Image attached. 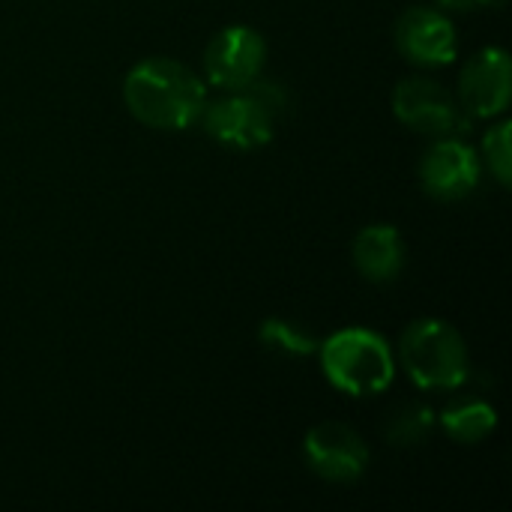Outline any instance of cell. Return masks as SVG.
Masks as SVG:
<instances>
[{"instance_id": "1", "label": "cell", "mask_w": 512, "mask_h": 512, "mask_svg": "<svg viewBox=\"0 0 512 512\" xmlns=\"http://www.w3.org/2000/svg\"><path fill=\"white\" fill-rule=\"evenodd\" d=\"M123 102L144 126L189 129L207 105V90L189 66L171 57H150L129 69Z\"/></svg>"}, {"instance_id": "2", "label": "cell", "mask_w": 512, "mask_h": 512, "mask_svg": "<svg viewBox=\"0 0 512 512\" xmlns=\"http://www.w3.org/2000/svg\"><path fill=\"white\" fill-rule=\"evenodd\" d=\"M285 90L279 84L255 78L252 84L231 90V96L204 105L201 123L210 138L237 150L264 147L273 138V123L285 111Z\"/></svg>"}, {"instance_id": "3", "label": "cell", "mask_w": 512, "mask_h": 512, "mask_svg": "<svg viewBox=\"0 0 512 512\" xmlns=\"http://www.w3.org/2000/svg\"><path fill=\"white\" fill-rule=\"evenodd\" d=\"M321 369L327 381L348 396H378L396 375L387 339L363 327L333 333L321 345Z\"/></svg>"}, {"instance_id": "4", "label": "cell", "mask_w": 512, "mask_h": 512, "mask_svg": "<svg viewBox=\"0 0 512 512\" xmlns=\"http://www.w3.org/2000/svg\"><path fill=\"white\" fill-rule=\"evenodd\" d=\"M402 369L420 390H456L468 381L471 360L456 327L438 318L414 321L399 342Z\"/></svg>"}, {"instance_id": "5", "label": "cell", "mask_w": 512, "mask_h": 512, "mask_svg": "<svg viewBox=\"0 0 512 512\" xmlns=\"http://www.w3.org/2000/svg\"><path fill=\"white\" fill-rule=\"evenodd\" d=\"M393 111L405 126L438 138L462 135L471 126L453 93L432 78H405L393 93Z\"/></svg>"}, {"instance_id": "6", "label": "cell", "mask_w": 512, "mask_h": 512, "mask_svg": "<svg viewBox=\"0 0 512 512\" xmlns=\"http://www.w3.org/2000/svg\"><path fill=\"white\" fill-rule=\"evenodd\" d=\"M267 63V42L258 30L234 24L219 30L204 51V72L216 87L240 90L261 78Z\"/></svg>"}, {"instance_id": "7", "label": "cell", "mask_w": 512, "mask_h": 512, "mask_svg": "<svg viewBox=\"0 0 512 512\" xmlns=\"http://www.w3.org/2000/svg\"><path fill=\"white\" fill-rule=\"evenodd\" d=\"M512 96V63L504 48L477 51L459 78V105L468 117L492 120L507 111Z\"/></svg>"}, {"instance_id": "8", "label": "cell", "mask_w": 512, "mask_h": 512, "mask_svg": "<svg viewBox=\"0 0 512 512\" xmlns=\"http://www.w3.org/2000/svg\"><path fill=\"white\" fill-rule=\"evenodd\" d=\"M303 453L309 468L330 483H354L363 477L366 465H369V450L363 444V438L336 420L318 423L315 429H309L306 441H303Z\"/></svg>"}, {"instance_id": "9", "label": "cell", "mask_w": 512, "mask_h": 512, "mask_svg": "<svg viewBox=\"0 0 512 512\" xmlns=\"http://www.w3.org/2000/svg\"><path fill=\"white\" fill-rule=\"evenodd\" d=\"M423 189L438 201H459L480 183V156L456 135L438 138L420 162Z\"/></svg>"}, {"instance_id": "10", "label": "cell", "mask_w": 512, "mask_h": 512, "mask_svg": "<svg viewBox=\"0 0 512 512\" xmlns=\"http://www.w3.org/2000/svg\"><path fill=\"white\" fill-rule=\"evenodd\" d=\"M396 45L417 66H447L456 60V27L447 15L414 6L396 21Z\"/></svg>"}, {"instance_id": "11", "label": "cell", "mask_w": 512, "mask_h": 512, "mask_svg": "<svg viewBox=\"0 0 512 512\" xmlns=\"http://www.w3.org/2000/svg\"><path fill=\"white\" fill-rule=\"evenodd\" d=\"M354 264L369 282H393L405 267L402 234L390 225H369L354 240Z\"/></svg>"}, {"instance_id": "12", "label": "cell", "mask_w": 512, "mask_h": 512, "mask_svg": "<svg viewBox=\"0 0 512 512\" xmlns=\"http://www.w3.org/2000/svg\"><path fill=\"white\" fill-rule=\"evenodd\" d=\"M441 426L456 444H480L483 438H489L495 432L498 414L483 399H465V402H456V405L444 408Z\"/></svg>"}, {"instance_id": "13", "label": "cell", "mask_w": 512, "mask_h": 512, "mask_svg": "<svg viewBox=\"0 0 512 512\" xmlns=\"http://www.w3.org/2000/svg\"><path fill=\"white\" fill-rule=\"evenodd\" d=\"M261 345L267 351H276V354H285V357H309L318 351V342L300 330L297 324L291 321H282V318H267L261 324Z\"/></svg>"}, {"instance_id": "14", "label": "cell", "mask_w": 512, "mask_h": 512, "mask_svg": "<svg viewBox=\"0 0 512 512\" xmlns=\"http://www.w3.org/2000/svg\"><path fill=\"white\" fill-rule=\"evenodd\" d=\"M435 429V414L432 408L426 405H405L393 420H390V429H387V438L390 444L396 447H414V444H423Z\"/></svg>"}, {"instance_id": "15", "label": "cell", "mask_w": 512, "mask_h": 512, "mask_svg": "<svg viewBox=\"0 0 512 512\" xmlns=\"http://www.w3.org/2000/svg\"><path fill=\"white\" fill-rule=\"evenodd\" d=\"M483 150H486V162L492 168V174L498 177L501 186L512 183V123H498L495 129L486 132L483 138Z\"/></svg>"}, {"instance_id": "16", "label": "cell", "mask_w": 512, "mask_h": 512, "mask_svg": "<svg viewBox=\"0 0 512 512\" xmlns=\"http://www.w3.org/2000/svg\"><path fill=\"white\" fill-rule=\"evenodd\" d=\"M435 3L444 6V9H456V12H471V9L486 6L489 0H435Z\"/></svg>"}]
</instances>
